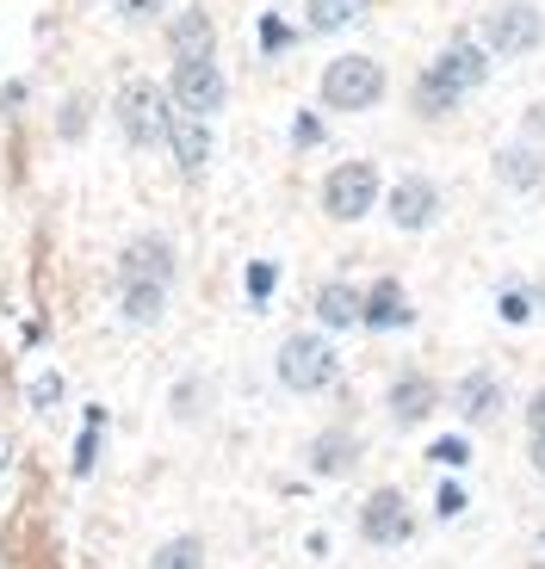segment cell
<instances>
[{
	"label": "cell",
	"mask_w": 545,
	"mask_h": 569,
	"mask_svg": "<svg viewBox=\"0 0 545 569\" xmlns=\"http://www.w3.org/2000/svg\"><path fill=\"white\" fill-rule=\"evenodd\" d=\"M57 390H62V378H38L31 385V409H57Z\"/></svg>",
	"instance_id": "cell-23"
},
{
	"label": "cell",
	"mask_w": 545,
	"mask_h": 569,
	"mask_svg": "<svg viewBox=\"0 0 545 569\" xmlns=\"http://www.w3.org/2000/svg\"><path fill=\"white\" fill-rule=\"evenodd\" d=\"M533 465L545 470V433H533Z\"/></svg>",
	"instance_id": "cell-30"
},
{
	"label": "cell",
	"mask_w": 545,
	"mask_h": 569,
	"mask_svg": "<svg viewBox=\"0 0 545 569\" xmlns=\"http://www.w3.org/2000/svg\"><path fill=\"white\" fill-rule=\"evenodd\" d=\"M527 421H533V433H545V390L533 397V409H527Z\"/></svg>",
	"instance_id": "cell-29"
},
{
	"label": "cell",
	"mask_w": 545,
	"mask_h": 569,
	"mask_svg": "<svg viewBox=\"0 0 545 569\" xmlns=\"http://www.w3.org/2000/svg\"><path fill=\"white\" fill-rule=\"evenodd\" d=\"M434 217H440V192H434L428 180H397V192H390V223L397 229H428Z\"/></svg>",
	"instance_id": "cell-9"
},
{
	"label": "cell",
	"mask_w": 545,
	"mask_h": 569,
	"mask_svg": "<svg viewBox=\"0 0 545 569\" xmlns=\"http://www.w3.org/2000/svg\"><path fill=\"white\" fill-rule=\"evenodd\" d=\"M93 427H100V421H93ZM93 427H87L81 446H75V477H87V470H93V452H100V433H93Z\"/></svg>",
	"instance_id": "cell-22"
},
{
	"label": "cell",
	"mask_w": 545,
	"mask_h": 569,
	"mask_svg": "<svg viewBox=\"0 0 545 569\" xmlns=\"http://www.w3.org/2000/svg\"><path fill=\"white\" fill-rule=\"evenodd\" d=\"M496 402H503V385H496L489 371H472V378H459V390H453V409H459L465 421H489Z\"/></svg>",
	"instance_id": "cell-11"
},
{
	"label": "cell",
	"mask_w": 545,
	"mask_h": 569,
	"mask_svg": "<svg viewBox=\"0 0 545 569\" xmlns=\"http://www.w3.org/2000/svg\"><path fill=\"white\" fill-rule=\"evenodd\" d=\"M168 137H174V156H180V168H187V173H199L205 161H211V137H205V124H199L192 112H187V118H174Z\"/></svg>",
	"instance_id": "cell-13"
},
{
	"label": "cell",
	"mask_w": 545,
	"mask_h": 569,
	"mask_svg": "<svg viewBox=\"0 0 545 569\" xmlns=\"http://www.w3.org/2000/svg\"><path fill=\"white\" fill-rule=\"evenodd\" d=\"M378 204V168L373 161H341V168L323 180V211L335 223H359V217Z\"/></svg>",
	"instance_id": "cell-3"
},
{
	"label": "cell",
	"mask_w": 545,
	"mask_h": 569,
	"mask_svg": "<svg viewBox=\"0 0 545 569\" xmlns=\"http://www.w3.org/2000/svg\"><path fill=\"white\" fill-rule=\"evenodd\" d=\"M527 124H533V130H545V112H533V118H527Z\"/></svg>",
	"instance_id": "cell-31"
},
{
	"label": "cell",
	"mask_w": 545,
	"mask_h": 569,
	"mask_svg": "<svg viewBox=\"0 0 545 569\" xmlns=\"http://www.w3.org/2000/svg\"><path fill=\"white\" fill-rule=\"evenodd\" d=\"M248 291H255V298H267V291H272V267H267V260L248 267Z\"/></svg>",
	"instance_id": "cell-25"
},
{
	"label": "cell",
	"mask_w": 545,
	"mask_h": 569,
	"mask_svg": "<svg viewBox=\"0 0 545 569\" xmlns=\"http://www.w3.org/2000/svg\"><path fill=\"white\" fill-rule=\"evenodd\" d=\"M310 465L323 470V477H347V470L359 465V440L354 433H323V440L310 446Z\"/></svg>",
	"instance_id": "cell-14"
},
{
	"label": "cell",
	"mask_w": 545,
	"mask_h": 569,
	"mask_svg": "<svg viewBox=\"0 0 545 569\" xmlns=\"http://www.w3.org/2000/svg\"><path fill=\"white\" fill-rule=\"evenodd\" d=\"M484 38H489L496 57H527V50H539L545 19H539V7H527V0H503V7H489Z\"/></svg>",
	"instance_id": "cell-5"
},
{
	"label": "cell",
	"mask_w": 545,
	"mask_h": 569,
	"mask_svg": "<svg viewBox=\"0 0 545 569\" xmlns=\"http://www.w3.org/2000/svg\"><path fill=\"white\" fill-rule=\"evenodd\" d=\"M323 100H329L335 112H366V106L385 100V69H378L373 57H335L329 69H323Z\"/></svg>",
	"instance_id": "cell-2"
},
{
	"label": "cell",
	"mask_w": 545,
	"mask_h": 569,
	"mask_svg": "<svg viewBox=\"0 0 545 569\" xmlns=\"http://www.w3.org/2000/svg\"><path fill=\"white\" fill-rule=\"evenodd\" d=\"M359 322H373V328H397V322H409V303H403V284L397 279H385L366 298V310H359Z\"/></svg>",
	"instance_id": "cell-16"
},
{
	"label": "cell",
	"mask_w": 545,
	"mask_h": 569,
	"mask_svg": "<svg viewBox=\"0 0 545 569\" xmlns=\"http://www.w3.org/2000/svg\"><path fill=\"white\" fill-rule=\"evenodd\" d=\"M359 310H366V298H359L354 284H323V291H316V316H323L329 328L359 322Z\"/></svg>",
	"instance_id": "cell-15"
},
{
	"label": "cell",
	"mask_w": 545,
	"mask_h": 569,
	"mask_svg": "<svg viewBox=\"0 0 545 569\" xmlns=\"http://www.w3.org/2000/svg\"><path fill=\"white\" fill-rule=\"evenodd\" d=\"M180 563H205L199 539H174V545H161V551H156V569H180Z\"/></svg>",
	"instance_id": "cell-21"
},
{
	"label": "cell",
	"mask_w": 545,
	"mask_h": 569,
	"mask_svg": "<svg viewBox=\"0 0 545 569\" xmlns=\"http://www.w3.org/2000/svg\"><path fill=\"white\" fill-rule=\"evenodd\" d=\"M428 458H440V465H465V458H472V446H465V440H440Z\"/></svg>",
	"instance_id": "cell-24"
},
{
	"label": "cell",
	"mask_w": 545,
	"mask_h": 569,
	"mask_svg": "<svg viewBox=\"0 0 545 569\" xmlns=\"http://www.w3.org/2000/svg\"><path fill=\"white\" fill-rule=\"evenodd\" d=\"M545 173V156H533V149H508V156H496V180L503 186H539Z\"/></svg>",
	"instance_id": "cell-19"
},
{
	"label": "cell",
	"mask_w": 545,
	"mask_h": 569,
	"mask_svg": "<svg viewBox=\"0 0 545 569\" xmlns=\"http://www.w3.org/2000/svg\"><path fill=\"white\" fill-rule=\"evenodd\" d=\"M161 303H168V284H156V279H125V316H130V322H156Z\"/></svg>",
	"instance_id": "cell-17"
},
{
	"label": "cell",
	"mask_w": 545,
	"mask_h": 569,
	"mask_svg": "<svg viewBox=\"0 0 545 569\" xmlns=\"http://www.w3.org/2000/svg\"><path fill=\"white\" fill-rule=\"evenodd\" d=\"M335 371H341V359H335V347L323 335H291L279 347V378L291 390H323V385H335Z\"/></svg>",
	"instance_id": "cell-4"
},
{
	"label": "cell",
	"mask_w": 545,
	"mask_h": 569,
	"mask_svg": "<svg viewBox=\"0 0 545 569\" xmlns=\"http://www.w3.org/2000/svg\"><path fill=\"white\" fill-rule=\"evenodd\" d=\"M118 279H156V284H168V279H174V248L161 242V236L130 242V248H125V267H118Z\"/></svg>",
	"instance_id": "cell-10"
},
{
	"label": "cell",
	"mask_w": 545,
	"mask_h": 569,
	"mask_svg": "<svg viewBox=\"0 0 545 569\" xmlns=\"http://www.w3.org/2000/svg\"><path fill=\"white\" fill-rule=\"evenodd\" d=\"M224 100H230V87H224V74H217L211 57H180V69H174V106L192 118H211L224 112Z\"/></svg>",
	"instance_id": "cell-6"
},
{
	"label": "cell",
	"mask_w": 545,
	"mask_h": 569,
	"mask_svg": "<svg viewBox=\"0 0 545 569\" xmlns=\"http://www.w3.org/2000/svg\"><path fill=\"white\" fill-rule=\"evenodd\" d=\"M434 409H440V390H434L428 378H403V385L390 390V415H397L403 427H416V421H428Z\"/></svg>",
	"instance_id": "cell-12"
},
{
	"label": "cell",
	"mask_w": 545,
	"mask_h": 569,
	"mask_svg": "<svg viewBox=\"0 0 545 569\" xmlns=\"http://www.w3.org/2000/svg\"><path fill=\"white\" fill-rule=\"evenodd\" d=\"M484 69H489V57L484 50H477L472 38H453L440 50V62H434L428 74H422V87H416V106L428 118H440V112H453V106L465 100V93H472L477 81H484Z\"/></svg>",
	"instance_id": "cell-1"
},
{
	"label": "cell",
	"mask_w": 545,
	"mask_h": 569,
	"mask_svg": "<svg viewBox=\"0 0 545 569\" xmlns=\"http://www.w3.org/2000/svg\"><path fill=\"white\" fill-rule=\"evenodd\" d=\"M112 7H118V13H125V19H149V13H156V7H161V0H112Z\"/></svg>",
	"instance_id": "cell-26"
},
{
	"label": "cell",
	"mask_w": 545,
	"mask_h": 569,
	"mask_svg": "<svg viewBox=\"0 0 545 569\" xmlns=\"http://www.w3.org/2000/svg\"><path fill=\"white\" fill-rule=\"evenodd\" d=\"M359 7H366V0H310V26L316 31H335V26H347Z\"/></svg>",
	"instance_id": "cell-20"
},
{
	"label": "cell",
	"mask_w": 545,
	"mask_h": 569,
	"mask_svg": "<svg viewBox=\"0 0 545 569\" xmlns=\"http://www.w3.org/2000/svg\"><path fill=\"white\" fill-rule=\"evenodd\" d=\"M465 508V489H453V483H446L440 489V513H446V520H453V513H459Z\"/></svg>",
	"instance_id": "cell-27"
},
{
	"label": "cell",
	"mask_w": 545,
	"mask_h": 569,
	"mask_svg": "<svg viewBox=\"0 0 545 569\" xmlns=\"http://www.w3.org/2000/svg\"><path fill=\"white\" fill-rule=\"evenodd\" d=\"M359 532L373 545H403L409 532H416V520H409V508H403L397 489H378L373 501H366V513H359Z\"/></svg>",
	"instance_id": "cell-8"
},
{
	"label": "cell",
	"mask_w": 545,
	"mask_h": 569,
	"mask_svg": "<svg viewBox=\"0 0 545 569\" xmlns=\"http://www.w3.org/2000/svg\"><path fill=\"white\" fill-rule=\"evenodd\" d=\"M211 43H217V31H211V19H205V13H180V19H174V50H180V57H211Z\"/></svg>",
	"instance_id": "cell-18"
},
{
	"label": "cell",
	"mask_w": 545,
	"mask_h": 569,
	"mask_svg": "<svg viewBox=\"0 0 545 569\" xmlns=\"http://www.w3.org/2000/svg\"><path fill=\"white\" fill-rule=\"evenodd\" d=\"M118 124H125V137L137 142V149H149V142H161L168 137V124H174V112L161 106V93L149 81H137V87H125L118 93Z\"/></svg>",
	"instance_id": "cell-7"
},
{
	"label": "cell",
	"mask_w": 545,
	"mask_h": 569,
	"mask_svg": "<svg viewBox=\"0 0 545 569\" xmlns=\"http://www.w3.org/2000/svg\"><path fill=\"white\" fill-rule=\"evenodd\" d=\"M260 38H267V50H279V43H286V26H279V19H267V26H260Z\"/></svg>",
	"instance_id": "cell-28"
}]
</instances>
